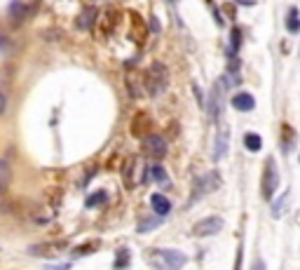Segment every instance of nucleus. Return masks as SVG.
I'll use <instances>...</instances> for the list:
<instances>
[{"mask_svg":"<svg viewBox=\"0 0 300 270\" xmlns=\"http://www.w3.org/2000/svg\"><path fill=\"white\" fill-rule=\"evenodd\" d=\"M204 3H207V5H214V0H204Z\"/></svg>","mask_w":300,"mask_h":270,"instance_id":"obj_37","label":"nucleus"},{"mask_svg":"<svg viewBox=\"0 0 300 270\" xmlns=\"http://www.w3.org/2000/svg\"><path fill=\"white\" fill-rule=\"evenodd\" d=\"M157 226H162V219H159V216H148V219H141V221H139L136 230H139V233H150V230H155Z\"/></svg>","mask_w":300,"mask_h":270,"instance_id":"obj_26","label":"nucleus"},{"mask_svg":"<svg viewBox=\"0 0 300 270\" xmlns=\"http://www.w3.org/2000/svg\"><path fill=\"white\" fill-rule=\"evenodd\" d=\"M150 129H153V120L148 113H136L134 120H131V134L136 139H146L150 136Z\"/></svg>","mask_w":300,"mask_h":270,"instance_id":"obj_9","label":"nucleus"},{"mask_svg":"<svg viewBox=\"0 0 300 270\" xmlns=\"http://www.w3.org/2000/svg\"><path fill=\"white\" fill-rule=\"evenodd\" d=\"M143 82H146V92L150 97H159L166 89V85H169V71H166V66L164 64H153L143 73Z\"/></svg>","mask_w":300,"mask_h":270,"instance_id":"obj_2","label":"nucleus"},{"mask_svg":"<svg viewBox=\"0 0 300 270\" xmlns=\"http://www.w3.org/2000/svg\"><path fill=\"white\" fill-rule=\"evenodd\" d=\"M117 19H120V14H117V10H106L104 17H101V31L108 36V33H113V28H115Z\"/></svg>","mask_w":300,"mask_h":270,"instance_id":"obj_21","label":"nucleus"},{"mask_svg":"<svg viewBox=\"0 0 300 270\" xmlns=\"http://www.w3.org/2000/svg\"><path fill=\"white\" fill-rule=\"evenodd\" d=\"M148 263L155 270H181L188 263V256L183 252H178V249L162 247V249H150L148 252Z\"/></svg>","mask_w":300,"mask_h":270,"instance_id":"obj_1","label":"nucleus"},{"mask_svg":"<svg viewBox=\"0 0 300 270\" xmlns=\"http://www.w3.org/2000/svg\"><path fill=\"white\" fill-rule=\"evenodd\" d=\"M288 197H291V193L286 191V193H282V195L275 200V204H272V216H275V219H277V216H282V209H284V204H286Z\"/></svg>","mask_w":300,"mask_h":270,"instance_id":"obj_29","label":"nucleus"},{"mask_svg":"<svg viewBox=\"0 0 300 270\" xmlns=\"http://www.w3.org/2000/svg\"><path fill=\"white\" fill-rule=\"evenodd\" d=\"M68 249V239H56V242H40V245L28 247V254L38 258H56Z\"/></svg>","mask_w":300,"mask_h":270,"instance_id":"obj_5","label":"nucleus"},{"mask_svg":"<svg viewBox=\"0 0 300 270\" xmlns=\"http://www.w3.org/2000/svg\"><path fill=\"white\" fill-rule=\"evenodd\" d=\"M98 247H101L98 242H89V245H80V247H75V249H73L71 254H73L75 258H82V256H87V254H94V252L98 249Z\"/></svg>","mask_w":300,"mask_h":270,"instance_id":"obj_28","label":"nucleus"},{"mask_svg":"<svg viewBox=\"0 0 300 270\" xmlns=\"http://www.w3.org/2000/svg\"><path fill=\"white\" fill-rule=\"evenodd\" d=\"M221 10H223V12H225L230 19H235V17H237V7H235L232 3H225V5H223Z\"/></svg>","mask_w":300,"mask_h":270,"instance_id":"obj_31","label":"nucleus"},{"mask_svg":"<svg viewBox=\"0 0 300 270\" xmlns=\"http://www.w3.org/2000/svg\"><path fill=\"white\" fill-rule=\"evenodd\" d=\"M284 24H286V31L291 33V36H298V33H300V10H298L295 5H293V7H288Z\"/></svg>","mask_w":300,"mask_h":270,"instance_id":"obj_19","label":"nucleus"},{"mask_svg":"<svg viewBox=\"0 0 300 270\" xmlns=\"http://www.w3.org/2000/svg\"><path fill=\"white\" fill-rule=\"evenodd\" d=\"M143 176H146V174L141 172V160L139 158L127 160V165H124V181H127L129 188H134L139 181H143Z\"/></svg>","mask_w":300,"mask_h":270,"instance_id":"obj_11","label":"nucleus"},{"mask_svg":"<svg viewBox=\"0 0 300 270\" xmlns=\"http://www.w3.org/2000/svg\"><path fill=\"white\" fill-rule=\"evenodd\" d=\"M172 3H176V0H172Z\"/></svg>","mask_w":300,"mask_h":270,"instance_id":"obj_38","label":"nucleus"},{"mask_svg":"<svg viewBox=\"0 0 300 270\" xmlns=\"http://www.w3.org/2000/svg\"><path fill=\"white\" fill-rule=\"evenodd\" d=\"M244 146H246V151L258 153V151L263 148V139H260V134H256V132H246L244 134Z\"/></svg>","mask_w":300,"mask_h":270,"instance_id":"obj_22","label":"nucleus"},{"mask_svg":"<svg viewBox=\"0 0 300 270\" xmlns=\"http://www.w3.org/2000/svg\"><path fill=\"white\" fill-rule=\"evenodd\" d=\"M227 89H230V82H227V78L223 75V78H218L214 82V87H211V94H209V113H211V117H214V123H218L223 115V104H225V94Z\"/></svg>","mask_w":300,"mask_h":270,"instance_id":"obj_4","label":"nucleus"},{"mask_svg":"<svg viewBox=\"0 0 300 270\" xmlns=\"http://www.w3.org/2000/svg\"><path fill=\"white\" fill-rule=\"evenodd\" d=\"M232 106H235V111H239V113H249L256 108V99L249 92H237L232 97Z\"/></svg>","mask_w":300,"mask_h":270,"instance_id":"obj_16","label":"nucleus"},{"mask_svg":"<svg viewBox=\"0 0 300 270\" xmlns=\"http://www.w3.org/2000/svg\"><path fill=\"white\" fill-rule=\"evenodd\" d=\"M129 19H131V28H134V40H136L139 45H141L143 40H146V36L150 33V28H148L146 24H143V19L139 17L136 12H131V14H129Z\"/></svg>","mask_w":300,"mask_h":270,"instance_id":"obj_18","label":"nucleus"},{"mask_svg":"<svg viewBox=\"0 0 300 270\" xmlns=\"http://www.w3.org/2000/svg\"><path fill=\"white\" fill-rule=\"evenodd\" d=\"M148 181H155V184H159L162 188H169V186H172V178H169V174H166V169H164L162 162H155V165L146 172L143 184H148Z\"/></svg>","mask_w":300,"mask_h":270,"instance_id":"obj_10","label":"nucleus"},{"mask_svg":"<svg viewBox=\"0 0 300 270\" xmlns=\"http://www.w3.org/2000/svg\"><path fill=\"white\" fill-rule=\"evenodd\" d=\"M68 268H71V265L66 263V265H49L47 270H68Z\"/></svg>","mask_w":300,"mask_h":270,"instance_id":"obj_36","label":"nucleus"},{"mask_svg":"<svg viewBox=\"0 0 300 270\" xmlns=\"http://www.w3.org/2000/svg\"><path fill=\"white\" fill-rule=\"evenodd\" d=\"M279 136H282V151H284V153H291V148H293V141H295V129L291 127L288 123H282Z\"/></svg>","mask_w":300,"mask_h":270,"instance_id":"obj_20","label":"nucleus"},{"mask_svg":"<svg viewBox=\"0 0 300 270\" xmlns=\"http://www.w3.org/2000/svg\"><path fill=\"white\" fill-rule=\"evenodd\" d=\"M96 19H98V10H96V7H87V10H82V12L78 14L75 26H78V31H89V28H94Z\"/></svg>","mask_w":300,"mask_h":270,"instance_id":"obj_14","label":"nucleus"},{"mask_svg":"<svg viewBox=\"0 0 300 270\" xmlns=\"http://www.w3.org/2000/svg\"><path fill=\"white\" fill-rule=\"evenodd\" d=\"M242 258H244V247H242V242H239L237 254H235V268L232 270H242Z\"/></svg>","mask_w":300,"mask_h":270,"instance_id":"obj_30","label":"nucleus"},{"mask_svg":"<svg viewBox=\"0 0 300 270\" xmlns=\"http://www.w3.org/2000/svg\"><path fill=\"white\" fill-rule=\"evenodd\" d=\"M223 226H225V221H223L221 216H207V219H202V221L195 223L192 233H195L197 237H211V235L221 233Z\"/></svg>","mask_w":300,"mask_h":270,"instance_id":"obj_8","label":"nucleus"},{"mask_svg":"<svg viewBox=\"0 0 300 270\" xmlns=\"http://www.w3.org/2000/svg\"><path fill=\"white\" fill-rule=\"evenodd\" d=\"M150 33H159V21H157V19H150Z\"/></svg>","mask_w":300,"mask_h":270,"instance_id":"obj_33","label":"nucleus"},{"mask_svg":"<svg viewBox=\"0 0 300 270\" xmlns=\"http://www.w3.org/2000/svg\"><path fill=\"white\" fill-rule=\"evenodd\" d=\"M5 108H7V99H5V94L0 92V115L5 113Z\"/></svg>","mask_w":300,"mask_h":270,"instance_id":"obj_34","label":"nucleus"},{"mask_svg":"<svg viewBox=\"0 0 300 270\" xmlns=\"http://www.w3.org/2000/svg\"><path fill=\"white\" fill-rule=\"evenodd\" d=\"M124 80H127L129 94H131L134 99H139L143 92H146V82H143L141 71H136V68H129V71H127V75H124Z\"/></svg>","mask_w":300,"mask_h":270,"instance_id":"obj_12","label":"nucleus"},{"mask_svg":"<svg viewBox=\"0 0 300 270\" xmlns=\"http://www.w3.org/2000/svg\"><path fill=\"white\" fill-rule=\"evenodd\" d=\"M218 186H221V174H218V172L204 174L202 178H197L195 191H192V200H199V197L209 195V193H214Z\"/></svg>","mask_w":300,"mask_h":270,"instance_id":"obj_7","label":"nucleus"},{"mask_svg":"<svg viewBox=\"0 0 300 270\" xmlns=\"http://www.w3.org/2000/svg\"><path fill=\"white\" fill-rule=\"evenodd\" d=\"M242 28H232L230 31V45H227V54L230 56H237L239 47H242Z\"/></svg>","mask_w":300,"mask_h":270,"instance_id":"obj_23","label":"nucleus"},{"mask_svg":"<svg viewBox=\"0 0 300 270\" xmlns=\"http://www.w3.org/2000/svg\"><path fill=\"white\" fill-rule=\"evenodd\" d=\"M106 200H108V193H106V191H96V193H92V195H89V197L85 200V207H87V209L104 207Z\"/></svg>","mask_w":300,"mask_h":270,"instance_id":"obj_25","label":"nucleus"},{"mask_svg":"<svg viewBox=\"0 0 300 270\" xmlns=\"http://www.w3.org/2000/svg\"><path fill=\"white\" fill-rule=\"evenodd\" d=\"M141 151H143V155H146V158H150V160H155V162H159V160L166 155L169 146H166V141L162 139V136L150 134V136H146V139H143Z\"/></svg>","mask_w":300,"mask_h":270,"instance_id":"obj_6","label":"nucleus"},{"mask_svg":"<svg viewBox=\"0 0 300 270\" xmlns=\"http://www.w3.org/2000/svg\"><path fill=\"white\" fill-rule=\"evenodd\" d=\"M10 176H12L10 174V165H7L5 160H0V195L10 188Z\"/></svg>","mask_w":300,"mask_h":270,"instance_id":"obj_27","label":"nucleus"},{"mask_svg":"<svg viewBox=\"0 0 300 270\" xmlns=\"http://www.w3.org/2000/svg\"><path fill=\"white\" fill-rule=\"evenodd\" d=\"M251 270H268V268H265L263 258H256V261H253V265H251Z\"/></svg>","mask_w":300,"mask_h":270,"instance_id":"obj_32","label":"nucleus"},{"mask_svg":"<svg viewBox=\"0 0 300 270\" xmlns=\"http://www.w3.org/2000/svg\"><path fill=\"white\" fill-rule=\"evenodd\" d=\"M7 45H10V40H7V38L3 36V33H0V49L5 52V49H7Z\"/></svg>","mask_w":300,"mask_h":270,"instance_id":"obj_35","label":"nucleus"},{"mask_svg":"<svg viewBox=\"0 0 300 270\" xmlns=\"http://www.w3.org/2000/svg\"><path fill=\"white\" fill-rule=\"evenodd\" d=\"M227 139H230V129H227L225 125H221V132L216 134V141H214V160H216V162L225 158V153H227Z\"/></svg>","mask_w":300,"mask_h":270,"instance_id":"obj_15","label":"nucleus"},{"mask_svg":"<svg viewBox=\"0 0 300 270\" xmlns=\"http://www.w3.org/2000/svg\"><path fill=\"white\" fill-rule=\"evenodd\" d=\"M115 263H113V268L115 270H127L129 268V263H131V252H129L127 247H122V249H117V254H115Z\"/></svg>","mask_w":300,"mask_h":270,"instance_id":"obj_24","label":"nucleus"},{"mask_svg":"<svg viewBox=\"0 0 300 270\" xmlns=\"http://www.w3.org/2000/svg\"><path fill=\"white\" fill-rule=\"evenodd\" d=\"M36 5H26L24 0H12L10 5H7V17L12 19L14 24H19V21H24L28 14H31V10Z\"/></svg>","mask_w":300,"mask_h":270,"instance_id":"obj_13","label":"nucleus"},{"mask_svg":"<svg viewBox=\"0 0 300 270\" xmlns=\"http://www.w3.org/2000/svg\"><path fill=\"white\" fill-rule=\"evenodd\" d=\"M150 207H153V212L159 216V219H164L169 212H172V202L166 200L162 193H155V195H150Z\"/></svg>","mask_w":300,"mask_h":270,"instance_id":"obj_17","label":"nucleus"},{"mask_svg":"<svg viewBox=\"0 0 300 270\" xmlns=\"http://www.w3.org/2000/svg\"><path fill=\"white\" fill-rule=\"evenodd\" d=\"M279 191V169H277L275 158H268L263 165V176H260V195L263 200L272 202Z\"/></svg>","mask_w":300,"mask_h":270,"instance_id":"obj_3","label":"nucleus"}]
</instances>
